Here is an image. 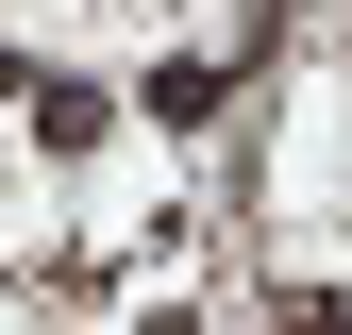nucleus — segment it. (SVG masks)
<instances>
[{"mask_svg": "<svg viewBox=\"0 0 352 335\" xmlns=\"http://www.w3.org/2000/svg\"><path fill=\"white\" fill-rule=\"evenodd\" d=\"M135 117H151V135H201V117H218V67H201V51H168V67L135 84Z\"/></svg>", "mask_w": 352, "mask_h": 335, "instance_id": "nucleus-1", "label": "nucleus"}, {"mask_svg": "<svg viewBox=\"0 0 352 335\" xmlns=\"http://www.w3.org/2000/svg\"><path fill=\"white\" fill-rule=\"evenodd\" d=\"M285 335H352V302L336 285H285Z\"/></svg>", "mask_w": 352, "mask_h": 335, "instance_id": "nucleus-3", "label": "nucleus"}, {"mask_svg": "<svg viewBox=\"0 0 352 335\" xmlns=\"http://www.w3.org/2000/svg\"><path fill=\"white\" fill-rule=\"evenodd\" d=\"M101 117H118L101 84H34V151H101Z\"/></svg>", "mask_w": 352, "mask_h": 335, "instance_id": "nucleus-2", "label": "nucleus"}]
</instances>
